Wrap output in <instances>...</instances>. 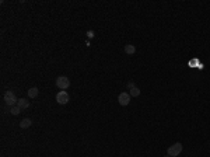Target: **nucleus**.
<instances>
[{
  "label": "nucleus",
  "mask_w": 210,
  "mask_h": 157,
  "mask_svg": "<svg viewBox=\"0 0 210 157\" xmlns=\"http://www.w3.org/2000/svg\"><path fill=\"white\" fill-rule=\"evenodd\" d=\"M4 101H6V104L9 105V107H14L17 103H18V100H17V97H16V94L13 91H9L4 94Z\"/></svg>",
  "instance_id": "nucleus-3"
},
{
  "label": "nucleus",
  "mask_w": 210,
  "mask_h": 157,
  "mask_svg": "<svg viewBox=\"0 0 210 157\" xmlns=\"http://www.w3.org/2000/svg\"><path fill=\"white\" fill-rule=\"evenodd\" d=\"M133 87H135V83H133V81H129V83H128V88H133Z\"/></svg>",
  "instance_id": "nucleus-13"
},
{
  "label": "nucleus",
  "mask_w": 210,
  "mask_h": 157,
  "mask_svg": "<svg viewBox=\"0 0 210 157\" xmlns=\"http://www.w3.org/2000/svg\"><path fill=\"white\" fill-rule=\"evenodd\" d=\"M118 103L121 104L122 107H126V105L130 103V94L129 93H121L118 97Z\"/></svg>",
  "instance_id": "nucleus-5"
},
{
  "label": "nucleus",
  "mask_w": 210,
  "mask_h": 157,
  "mask_svg": "<svg viewBox=\"0 0 210 157\" xmlns=\"http://www.w3.org/2000/svg\"><path fill=\"white\" fill-rule=\"evenodd\" d=\"M17 105H18L21 109H25V108L30 107V101H28L27 98H20V100H18V103H17Z\"/></svg>",
  "instance_id": "nucleus-6"
},
{
  "label": "nucleus",
  "mask_w": 210,
  "mask_h": 157,
  "mask_svg": "<svg viewBox=\"0 0 210 157\" xmlns=\"http://www.w3.org/2000/svg\"><path fill=\"white\" fill-rule=\"evenodd\" d=\"M87 37H88V38H94V31H92V30H88V31H87Z\"/></svg>",
  "instance_id": "nucleus-12"
},
{
  "label": "nucleus",
  "mask_w": 210,
  "mask_h": 157,
  "mask_svg": "<svg viewBox=\"0 0 210 157\" xmlns=\"http://www.w3.org/2000/svg\"><path fill=\"white\" fill-rule=\"evenodd\" d=\"M56 101H58V104H60V105H66V104L70 101L69 94H67L65 90H63V91H59L56 94Z\"/></svg>",
  "instance_id": "nucleus-4"
},
{
  "label": "nucleus",
  "mask_w": 210,
  "mask_h": 157,
  "mask_svg": "<svg viewBox=\"0 0 210 157\" xmlns=\"http://www.w3.org/2000/svg\"><path fill=\"white\" fill-rule=\"evenodd\" d=\"M129 94H130V97H139L140 96V88L135 86L133 88H130L129 90Z\"/></svg>",
  "instance_id": "nucleus-10"
},
{
  "label": "nucleus",
  "mask_w": 210,
  "mask_h": 157,
  "mask_svg": "<svg viewBox=\"0 0 210 157\" xmlns=\"http://www.w3.org/2000/svg\"><path fill=\"white\" fill-rule=\"evenodd\" d=\"M31 125H32V121H31V119L24 118L21 122H20V128H21V129H27V128H30Z\"/></svg>",
  "instance_id": "nucleus-7"
},
{
  "label": "nucleus",
  "mask_w": 210,
  "mask_h": 157,
  "mask_svg": "<svg viewBox=\"0 0 210 157\" xmlns=\"http://www.w3.org/2000/svg\"><path fill=\"white\" fill-rule=\"evenodd\" d=\"M10 112L13 115H18L20 112H21V108H20L18 105H14V107H11V108H10Z\"/></svg>",
  "instance_id": "nucleus-11"
},
{
  "label": "nucleus",
  "mask_w": 210,
  "mask_h": 157,
  "mask_svg": "<svg viewBox=\"0 0 210 157\" xmlns=\"http://www.w3.org/2000/svg\"><path fill=\"white\" fill-rule=\"evenodd\" d=\"M38 94H39V90H38L37 87H31V88L28 90V97L30 98H37Z\"/></svg>",
  "instance_id": "nucleus-8"
},
{
  "label": "nucleus",
  "mask_w": 210,
  "mask_h": 157,
  "mask_svg": "<svg viewBox=\"0 0 210 157\" xmlns=\"http://www.w3.org/2000/svg\"><path fill=\"white\" fill-rule=\"evenodd\" d=\"M125 52L128 55H133L136 52V46L132 43H128V45H125Z\"/></svg>",
  "instance_id": "nucleus-9"
},
{
  "label": "nucleus",
  "mask_w": 210,
  "mask_h": 157,
  "mask_svg": "<svg viewBox=\"0 0 210 157\" xmlns=\"http://www.w3.org/2000/svg\"><path fill=\"white\" fill-rule=\"evenodd\" d=\"M181 152H182V145L179 143V142H177V143H174V145H171V146L168 147V156H171V157H177L181 154Z\"/></svg>",
  "instance_id": "nucleus-1"
},
{
  "label": "nucleus",
  "mask_w": 210,
  "mask_h": 157,
  "mask_svg": "<svg viewBox=\"0 0 210 157\" xmlns=\"http://www.w3.org/2000/svg\"><path fill=\"white\" fill-rule=\"evenodd\" d=\"M165 157H171V156H165Z\"/></svg>",
  "instance_id": "nucleus-14"
},
{
  "label": "nucleus",
  "mask_w": 210,
  "mask_h": 157,
  "mask_svg": "<svg viewBox=\"0 0 210 157\" xmlns=\"http://www.w3.org/2000/svg\"><path fill=\"white\" fill-rule=\"evenodd\" d=\"M55 83H56V87H58V88H60L62 91H63V90H66V88H69V86H70V80L66 76H59L58 79H56V81H55Z\"/></svg>",
  "instance_id": "nucleus-2"
}]
</instances>
